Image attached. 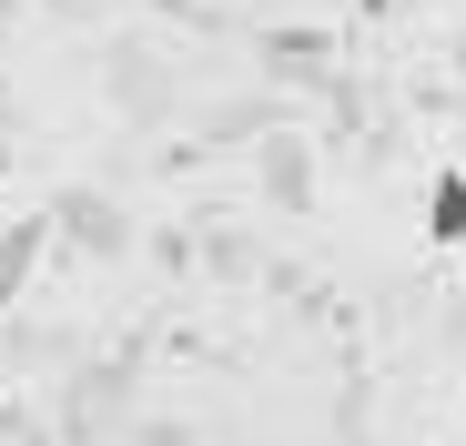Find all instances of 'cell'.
I'll use <instances>...</instances> for the list:
<instances>
[{"instance_id": "cell-1", "label": "cell", "mask_w": 466, "mask_h": 446, "mask_svg": "<svg viewBox=\"0 0 466 446\" xmlns=\"http://www.w3.org/2000/svg\"><path fill=\"white\" fill-rule=\"evenodd\" d=\"M41 234H51V223H0V315H11V294L31 284V264H41Z\"/></svg>"}, {"instance_id": "cell-2", "label": "cell", "mask_w": 466, "mask_h": 446, "mask_svg": "<svg viewBox=\"0 0 466 446\" xmlns=\"http://www.w3.org/2000/svg\"><path fill=\"white\" fill-rule=\"evenodd\" d=\"M426 234H436V244H466V173H436V193H426Z\"/></svg>"}, {"instance_id": "cell-3", "label": "cell", "mask_w": 466, "mask_h": 446, "mask_svg": "<svg viewBox=\"0 0 466 446\" xmlns=\"http://www.w3.org/2000/svg\"><path fill=\"white\" fill-rule=\"evenodd\" d=\"M355 11H365V21H375V11H396V0H355Z\"/></svg>"}]
</instances>
